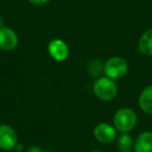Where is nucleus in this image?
Listing matches in <instances>:
<instances>
[{"instance_id":"f257e3e1","label":"nucleus","mask_w":152,"mask_h":152,"mask_svg":"<svg viewBox=\"0 0 152 152\" xmlns=\"http://www.w3.org/2000/svg\"><path fill=\"white\" fill-rule=\"evenodd\" d=\"M95 96L101 101H112L118 94V87L114 79L107 76L98 77L93 85Z\"/></svg>"},{"instance_id":"f03ea898","label":"nucleus","mask_w":152,"mask_h":152,"mask_svg":"<svg viewBox=\"0 0 152 152\" xmlns=\"http://www.w3.org/2000/svg\"><path fill=\"white\" fill-rule=\"evenodd\" d=\"M137 123V116L131 108L122 107L116 112L114 116V126L117 131L121 133L129 132L135 127Z\"/></svg>"},{"instance_id":"7ed1b4c3","label":"nucleus","mask_w":152,"mask_h":152,"mask_svg":"<svg viewBox=\"0 0 152 152\" xmlns=\"http://www.w3.org/2000/svg\"><path fill=\"white\" fill-rule=\"evenodd\" d=\"M128 71V65L126 61L120 56H114L108 58L103 65V72L105 76L114 80L123 78Z\"/></svg>"},{"instance_id":"20e7f679","label":"nucleus","mask_w":152,"mask_h":152,"mask_svg":"<svg viewBox=\"0 0 152 152\" xmlns=\"http://www.w3.org/2000/svg\"><path fill=\"white\" fill-rule=\"evenodd\" d=\"M18 144V137L16 130L7 124L0 125V149L4 151L15 149Z\"/></svg>"},{"instance_id":"39448f33","label":"nucleus","mask_w":152,"mask_h":152,"mask_svg":"<svg viewBox=\"0 0 152 152\" xmlns=\"http://www.w3.org/2000/svg\"><path fill=\"white\" fill-rule=\"evenodd\" d=\"M94 137L101 144L113 143L117 139V129L110 123L101 122L94 128Z\"/></svg>"},{"instance_id":"423d86ee","label":"nucleus","mask_w":152,"mask_h":152,"mask_svg":"<svg viewBox=\"0 0 152 152\" xmlns=\"http://www.w3.org/2000/svg\"><path fill=\"white\" fill-rule=\"evenodd\" d=\"M19 38L15 30L10 27H0V49L4 51H12L17 48Z\"/></svg>"},{"instance_id":"0eeeda50","label":"nucleus","mask_w":152,"mask_h":152,"mask_svg":"<svg viewBox=\"0 0 152 152\" xmlns=\"http://www.w3.org/2000/svg\"><path fill=\"white\" fill-rule=\"evenodd\" d=\"M69 47L65 41L61 39H54L48 45V53L54 61H64L69 56Z\"/></svg>"},{"instance_id":"6e6552de","label":"nucleus","mask_w":152,"mask_h":152,"mask_svg":"<svg viewBox=\"0 0 152 152\" xmlns=\"http://www.w3.org/2000/svg\"><path fill=\"white\" fill-rule=\"evenodd\" d=\"M134 152H152V132L144 131L140 133L133 143Z\"/></svg>"},{"instance_id":"1a4fd4ad","label":"nucleus","mask_w":152,"mask_h":152,"mask_svg":"<svg viewBox=\"0 0 152 152\" xmlns=\"http://www.w3.org/2000/svg\"><path fill=\"white\" fill-rule=\"evenodd\" d=\"M139 105L145 114L152 115V85L146 87L139 97Z\"/></svg>"},{"instance_id":"9d476101","label":"nucleus","mask_w":152,"mask_h":152,"mask_svg":"<svg viewBox=\"0 0 152 152\" xmlns=\"http://www.w3.org/2000/svg\"><path fill=\"white\" fill-rule=\"evenodd\" d=\"M139 50L142 54L152 56V29H148L139 40Z\"/></svg>"},{"instance_id":"9b49d317","label":"nucleus","mask_w":152,"mask_h":152,"mask_svg":"<svg viewBox=\"0 0 152 152\" xmlns=\"http://www.w3.org/2000/svg\"><path fill=\"white\" fill-rule=\"evenodd\" d=\"M117 147L121 152L130 151L131 148L133 147V140L132 137L128 132L122 133L121 135L117 137Z\"/></svg>"},{"instance_id":"f8f14e48","label":"nucleus","mask_w":152,"mask_h":152,"mask_svg":"<svg viewBox=\"0 0 152 152\" xmlns=\"http://www.w3.org/2000/svg\"><path fill=\"white\" fill-rule=\"evenodd\" d=\"M104 65V64H103ZM103 65H101V63H100V61H98V59H95V61H92L91 63H90V73H93V71H95V73H94V76L95 77H97L98 75H99L101 72H103Z\"/></svg>"},{"instance_id":"ddd939ff","label":"nucleus","mask_w":152,"mask_h":152,"mask_svg":"<svg viewBox=\"0 0 152 152\" xmlns=\"http://www.w3.org/2000/svg\"><path fill=\"white\" fill-rule=\"evenodd\" d=\"M28 1L34 5H43L45 3L49 2L50 0H28Z\"/></svg>"},{"instance_id":"4468645a","label":"nucleus","mask_w":152,"mask_h":152,"mask_svg":"<svg viewBox=\"0 0 152 152\" xmlns=\"http://www.w3.org/2000/svg\"><path fill=\"white\" fill-rule=\"evenodd\" d=\"M26 152H43V151L40 147H38V146H31V147H29L27 150H26Z\"/></svg>"},{"instance_id":"2eb2a0df","label":"nucleus","mask_w":152,"mask_h":152,"mask_svg":"<svg viewBox=\"0 0 152 152\" xmlns=\"http://www.w3.org/2000/svg\"><path fill=\"white\" fill-rule=\"evenodd\" d=\"M2 24H3V20L1 18V16H0V27H2Z\"/></svg>"},{"instance_id":"dca6fc26","label":"nucleus","mask_w":152,"mask_h":152,"mask_svg":"<svg viewBox=\"0 0 152 152\" xmlns=\"http://www.w3.org/2000/svg\"><path fill=\"white\" fill-rule=\"evenodd\" d=\"M90 152H103V151H99V150H93V151H90Z\"/></svg>"},{"instance_id":"f3484780","label":"nucleus","mask_w":152,"mask_h":152,"mask_svg":"<svg viewBox=\"0 0 152 152\" xmlns=\"http://www.w3.org/2000/svg\"><path fill=\"white\" fill-rule=\"evenodd\" d=\"M125 152H131V151H125Z\"/></svg>"}]
</instances>
